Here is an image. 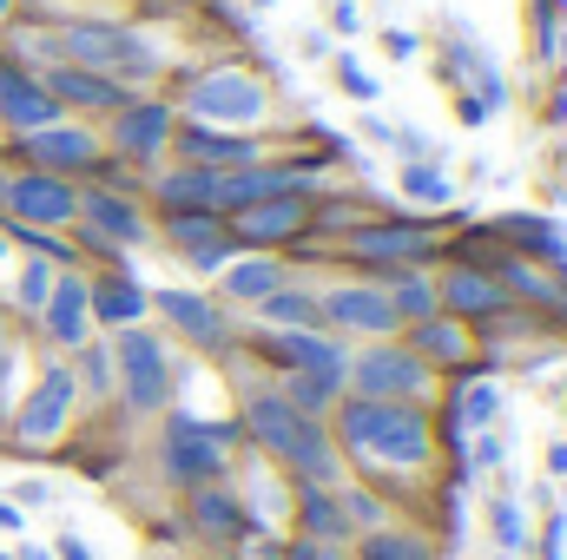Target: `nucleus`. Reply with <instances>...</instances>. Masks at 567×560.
I'll list each match as a JSON object with an SVG mask.
<instances>
[{"mask_svg": "<svg viewBox=\"0 0 567 560\" xmlns=\"http://www.w3.org/2000/svg\"><path fill=\"white\" fill-rule=\"evenodd\" d=\"M245 422H251V435H258L278 462L303 468L310 481H330V442H323V428L303 416V409H290L284 396H258V403L245 409Z\"/></svg>", "mask_w": 567, "mask_h": 560, "instance_id": "f03ea898", "label": "nucleus"}, {"mask_svg": "<svg viewBox=\"0 0 567 560\" xmlns=\"http://www.w3.org/2000/svg\"><path fill=\"white\" fill-rule=\"evenodd\" d=\"M145 310V290L126 278H106L100 290H93V323H113V330H133Z\"/></svg>", "mask_w": 567, "mask_h": 560, "instance_id": "4be33fe9", "label": "nucleus"}, {"mask_svg": "<svg viewBox=\"0 0 567 560\" xmlns=\"http://www.w3.org/2000/svg\"><path fill=\"white\" fill-rule=\"evenodd\" d=\"M158 198L172 211H205V205H218V172H205V165L172 172V178H158Z\"/></svg>", "mask_w": 567, "mask_h": 560, "instance_id": "412c9836", "label": "nucleus"}, {"mask_svg": "<svg viewBox=\"0 0 567 560\" xmlns=\"http://www.w3.org/2000/svg\"><path fill=\"white\" fill-rule=\"evenodd\" d=\"M27 145V158H40V165H53V172H86L93 158H100V145L86 126H73V120H53V126H40V133H20Z\"/></svg>", "mask_w": 567, "mask_h": 560, "instance_id": "f8f14e48", "label": "nucleus"}, {"mask_svg": "<svg viewBox=\"0 0 567 560\" xmlns=\"http://www.w3.org/2000/svg\"><path fill=\"white\" fill-rule=\"evenodd\" d=\"M495 409H502V390H495V383H475V390L462 396V428H488Z\"/></svg>", "mask_w": 567, "mask_h": 560, "instance_id": "7c9ffc66", "label": "nucleus"}, {"mask_svg": "<svg viewBox=\"0 0 567 560\" xmlns=\"http://www.w3.org/2000/svg\"><path fill=\"white\" fill-rule=\"evenodd\" d=\"M0 120H7L13 133H40V126H53V120H60V106L47 100V86H40V80H27V73H13V66H0Z\"/></svg>", "mask_w": 567, "mask_h": 560, "instance_id": "4468645a", "label": "nucleus"}, {"mask_svg": "<svg viewBox=\"0 0 567 560\" xmlns=\"http://www.w3.org/2000/svg\"><path fill=\"white\" fill-rule=\"evenodd\" d=\"M357 251H370V258H416L423 251V231H363Z\"/></svg>", "mask_w": 567, "mask_h": 560, "instance_id": "c85d7f7f", "label": "nucleus"}, {"mask_svg": "<svg viewBox=\"0 0 567 560\" xmlns=\"http://www.w3.org/2000/svg\"><path fill=\"white\" fill-rule=\"evenodd\" d=\"M0 265H7V238H0Z\"/></svg>", "mask_w": 567, "mask_h": 560, "instance_id": "a18cd8bd", "label": "nucleus"}, {"mask_svg": "<svg viewBox=\"0 0 567 560\" xmlns=\"http://www.w3.org/2000/svg\"><path fill=\"white\" fill-rule=\"evenodd\" d=\"M403 191L423 198V205H442V198H449V178H442L435 165H410V172H403Z\"/></svg>", "mask_w": 567, "mask_h": 560, "instance_id": "473e14b6", "label": "nucleus"}, {"mask_svg": "<svg viewBox=\"0 0 567 560\" xmlns=\"http://www.w3.org/2000/svg\"><path fill=\"white\" fill-rule=\"evenodd\" d=\"M350 376H357V390H363L370 403H403V396L423 390V363L403 356V350H370V356H357Z\"/></svg>", "mask_w": 567, "mask_h": 560, "instance_id": "1a4fd4ad", "label": "nucleus"}, {"mask_svg": "<svg viewBox=\"0 0 567 560\" xmlns=\"http://www.w3.org/2000/svg\"><path fill=\"white\" fill-rule=\"evenodd\" d=\"M40 86H47L53 106H86V113H120L126 106V86H113L106 73H86V66H53Z\"/></svg>", "mask_w": 567, "mask_h": 560, "instance_id": "ddd939ff", "label": "nucleus"}, {"mask_svg": "<svg viewBox=\"0 0 567 560\" xmlns=\"http://www.w3.org/2000/svg\"><path fill=\"white\" fill-rule=\"evenodd\" d=\"M278 283H284V271L271 265V258H245V265H231V271H225V290H231V297H245V303H265Z\"/></svg>", "mask_w": 567, "mask_h": 560, "instance_id": "a878e982", "label": "nucleus"}, {"mask_svg": "<svg viewBox=\"0 0 567 560\" xmlns=\"http://www.w3.org/2000/svg\"><path fill=\"white\" fill-rule=\"evenodd\" d=\"M53 278H60L53 265H27V271H20V303H27V310H47V297H53Z\"/></svg>", "mask_w": 567, "mask_h": 560, "instance_id": "72a5a7b5", "label": "nucleus"}, {"mask_svg": "<svg viewBox=\"0 0 567 560\" xmlns=\"http://www.w3.org/2000/svg\"><path fill=\"white\" fill-rule=\"evenodd\" d=\"M495 535H502V548H522V515H515L508 501L495 508Z\"/></svg>", "mask_w": 567, "mask_h": 560, "instance_id": "58836bf2", "label": "nucleus"}, {"mask_svg": "<svg viewBox=\"0 0 567 560\" xmlns=\"http://www.w3.org/2000/svg\"><path fill=\"white\" fill-rule=\"evenodd\" d=\"M158 310H165V317H172L185 336H198V343H218V336H225L218 310H212L205 297H192V290H165V297H158Z\"/></svg>", "mask_w": 567, "mask_h": 560, "instance_id": "aec40b11", "label": "nucleus"}, {"mask_svg": "<svg viewBox=\"0 0 567 560\" xmlns=\"http://www.w3.org/2000/svg\"><path fill=\"white\" fill-rule=\"evenodd\" d=\"M20 560H47V548H20Z\"/></svg>", "mask_w": 567, "mask_h": 560, "instance_id": "c03bdc74", "label": "nucleus"}, {"mask_svg": "<svg viewBox=\"0 0 567 560\" xmlns=\"http://www.w3.org/2000/svg\"><path fill=\"white\" fill-rule=\"evenodd\" d=\"M172 113L165 106H120V120H113V145L120 152H133V158H152L158 145L172 139Z\"/></svg>", "mask_w": 567, "mask_h": 560, "instance_id": "f3484780", "label": "nucleus"}, {"mask_svg": "<svg viewBox=\"0 0 567 560\" xmlns=\"http://www.w3.org/2000/svg\"><path fill=\"white\" fill-rule=\"evenodd\" d=\"M297 560H310V548H303V554H297Z\"/></svg>", "mask_w": 567, "mask_h": 560, "instance_id": "de8ad7c7", "label": "nucleus"}, {"mask_svg": "<svg viewBox=\"0 0 567 560\" xmlns=\"http://www.w3.org/2000/svg\"><path fill=\"white\" fill-rule=\"evenodd\" d=\"M284 191H303V172H265V165H245V172H218V205L225 211H245V205H265Z\"/></svg>", "mask_w": 567, "mask_h": 560, "instance_id": "dca6fc26", "label": "nucleus"}, {"mask_svg": "<svg viewBox=\"0 0 567 560\" xmlns=\"http://www.w3.org/2000/svg\"><path fill=\"white\" fill-rule=\"evenodd\" d=\"M7 370H13V336H7V317H0V383H7Z\"/></svg>", "mask_w": 567, "mask_h": 560, "instance_id": "a19ab883", "label": "nucleus"}, {"mask_svg": "<svg viewBox=\"0 0 567 560\" xmlns=\"http://www.w3.org/2000/svg\"><path fill=\"white\" fill-rule=\"evenodd\" d=\"M343 442L357 455L383 462V468H416V462H429V422L410 403H370V396H357L343 409Z\"/></svg>", "mask_w": 567, "mask_h": 560, "instance_id": "f257e3e1", "label": "nucleus"}, {"mask_svg": "<svg viewBox=\"0 0 567 560\" xmlns=\"http://www.w3.org/2000/svg\"><path fill=\"white\" fill-rule=\"evenodd\" d=\"M278 356H284V363H297L303 376H323V383H343V370H350V363H343V350H337V343H323L317 330H284Z\"/></svg>", "mask_w": 567, "mask_h": 560, "instance_id": "a211bd4d", "label": "nucleus"}, {"mask_svg": "<svg viewBox=\"0 0 567 560\" xmlns=\"http://www.w3.org/2000/svg\"><path fill=\"white\" fill-rule=\"evenodd\" d=\"M310 560H343L337 548H310Z\"/></svg>", "mask_w": 567, "mask_h": 560, "instance_id": "37998d69", "label": "nucleus"}, {"mask_svg": "<svg viewBox=\"0 0 567 560\" xmlns=\"http://www.w3.org/2000/svg\"><path fill=\"white\" fill-rule=\"evenodd\" d=\"M165 462H172L178 481L212 488V481L225 475V435H218V428H198V422H185V416H172V428H165Z\"/></svg>", "mask_w": 567, "mask_h": 560, "instance_id": "0eeeda50", "label": "nucleus"}, {"mask_svg": "<svg viewBox=\"0 0 567 560\" xmlns=\"http://www.w3.org/2000/svg\"><path fill=\"white\" fill-rule=\"evenodd\" d=\"M53 554H60V560H93V548H86L80 535H60V548H53Z\"/></svg>", "mask_w": 567, "mask_h": 560, "instance_id": "ea45409f", "label": "nucleus"}, {"mask_svg": "<svg viewBox=\"0 0 567 560\" xmlns=\"http://www.w3.org/2000/svg\"><path fill=\"white\" fill-rule=\"evenodd\" d=\"M330 396H337V383H323V376H303V370L290 376V409H323Z\"/></svg>", "mask_w": 567, "mask_h": 560, "instance_id": "f704fd0d", "label": "nucleus"}, {"mask_svg": "<svg viewBox=\"0 0 567 560\" xmlns=\"http://www.w3.org/2000/svg\"><path fill=\"white\" fill-rule=\"evenodd\" d=\"M172 238H178L198 265H218V218H212V211H178Z\"/></svg>", "mask_w": 567, "mask_h": 560, "instance_id": "bb28decb", "label": "nucleus"}, {"mask_svg": "<svg viewBox=\"0 0 567 560\" xmlns=\"http://www.w3.org/2000/svg\"><path fill=\"white\" fill-rule=\"evenodd\" d=\"M40 317H47V336H53V343H86V330H93V283L73 278V271H60Z\"/></svg>", "mask_w": 567, "mask_h": 560, "instance_id": "9b49d317", "label": "nucleus"}, {"mask_svg": "<svg viewBox=\"0 0 567 560\" xmlns=\"http://www.w3.org/2000/svg\"><path fill=\"white\" fill-rule=\"evenodd\" d=\"M363 560H429V548L416 535H390V528H383V535L363 541Z\"/></svg>", "mask_w": 567, "mask_h": 560, "instance_id": "c756f323", "label": "nucleus"}, {"mask_svg": "<svg viewBox=\"0 0 567 560\" xmlns=\"http://www.w3.org/2000/svg\"><path fill=\"white\" fill-rule=\"evenodd\" d=\"M80 211L93 218V231H100V238H120V245H133V238H140V211H133L126 198H113V191L80 198Z\"/></svg>", "mask_w": 567, "mask_h": 560, "instance_id": "5701e85b", "label": "nucleus"}, {"mask_svg": "<svg viewBox=\"0 0 567 560\" xmlns=\"http://www.w3.org/2000/svg\"><path fill=\"white\" fill-rule=\"evenodd\" d=\"M192 521H198L212 541H231V535H238V501H231L225 488H198V495H192Z\"/></svg>", "mask_w": 567, "mask_h": 560, "instance_id": "b1692460", "label": "nucleus"}, {"mask_svg": "<svg viewBox=\"0 0 567 560\" xmlns=\"http://www.w3.org/2000/svg\"><path fill=\"white\" fill-rule=\"evenodd\" d=\"M265 317H271L278 330H310L323 310H317V297H303V290H284V283H278V290L265 297Z\"/></svg>", "mask_w": 567, "mask_h": 560, "instance_id": "cd10ccee", "label": "nucleus"}, {"mask_svg": "<svg viewBox=\"0 0 567 560\" xmlns=\"http://www.w3.org/2000/svg\"><path fill=\"white\" fill-rule=\"evenodd\" d=\"M0 535H20V508L13 501H0Z\"/></svg>", "mask_w": 567, "mask_h": 560, "instance_id": "79ce46f5", "label": "nucleus"}, {"mask_svg": "<svg viewBox=\"0 0 567 560\" xmlns=\"http://www.w3.org/2000/svg\"><path fill=\"white\" fill-rule=\"evenodd\" d=\"M303 515H310V535H323V541H330V535H343V508H337L323 488H310V495H303Z\"/></svg>", "mask_w": 567, "mask_h": 560, "instance_id": "2f4dec72", "label": "nucleus"}, {"mask_svg": "<svg viewBox=\"0 0 567 560\" xmlns=\"http://www.w3.org/2000/svg\"><path fill=\"white\" fill-rule=\"evenodd\" d=\"M60 46H66V66H86V73H152V53L126 27H106V20H80V27H60Z\"/></svg>", "mask_w": 567, "mask_h": 560, "instance_id": "20e7f679", "label": "nucleus"}, {"mask_svg": "<svg viewBox=\"0 0 567 560\" xmlns=\"http://www.w3.org/2000/svg\"><path fill=\"white\" fill-rule=\"evenodd\" d=\"M442 303L449 310H495L502 303V283L482 278V271H455V278H442Z\"/></svg>", "mask_w": 567, "mask_h": 560, "instance_id": "393cba45", "label": "nucleus"}, {"mask_svg": "<svg viewBox=\"0 0 567 560\" xmlns=\"http://www.w3.org/2000/svg\"><path fill=\"white\" fill-rule=\"evenodd\" d=\"M317 310H323L337 330H363V336H383V330H396L390 290H370V283H343V290H330Z\"/></svg>", "mask_w": 567, "mask_h": 560, "instance_id": "9d476101", "label": "nucleus"}, {"mask_svg": "<svg viewBox=\"0 0 567 560\" xmlns=\"http://www.w3.org/2000/svg\"><path fill=\"white\" fill-rule=\"evenodd\" d=\"M337 73H343V86H350L357 100H370V93H377V80H370V73L357 66V60H337Z\"/></svg>", "mask_w": 567, "mask_h": 560, "instance_id": "4c0bfd02", "label": "nucleus"}, {"mask_svg": "<svg viewBox=\"0 0 567 560\" xmlns=\"http://www.w3.org/2000/svg\"><path fill=\"white\" fill-rule=\"evenodd\" d=\"M192 120L198 126H225V133H251V126H265V113H271V93L245 73V66H218V73H205L198 86H192Z\"/></svg>", "mask_w": 567, "mask_h": 560, "instance_id": "7ed1b4c3", "label": "nucleus"}, {"mask_svg": "<svg viewBox=\"0 0 567 560\" xmlns=\"http://www.w3.org/2000/svg\"><path fill=\"white\" fill-rule=\"evenodd\" d=\"M7 7H13V0H0V20H7Z\"/></svg>", "mask_w": 567, "mask_h": 560, "instance_id": "49530a36", "label": "nucleus"}, {"mask_svg": "<svg viewBox=\"0 0 567 560\" xmlns=\"http://www.w3.org/2000/svg\"><path fill=\"white\" fill-rule=\"evenodd\" d=\"M113 363H120V383H126V403L133 409H158L172 396V363H165V350H158L152 330H120Z\"/></svg>", "mask_w": 567, "mask_h": 560, "instance_id": "39448f33", "label": "nucleus"}, {"mask_svg": "<svg viewBox=\"0 0 567 560\" xmlns=\"http://www.w3.org/2000/svg\"><path fill=\"white\" fill-rule=\"evenodd\" d=\"M429 303H435V290H429L423 278L396 283V297H390V310H396V317H429Z\"/></svg>", "mask_w": 567, "mask_h": 560, "instance_id": "c9c22d12", "label": "nucleus"}, {"mask_svg": "<svg viewBox=\"0 0 567 560\" xmlns=\"http://www.w3.org/2000/svg\"><path fill=\"white\" fill-rule=\"evenodd\" d=\"M73 396H80V383H73V370H47L27 396H20V409H13V435L20 442H53L66 416H73Z\"/></svg>", "mask_w": 567, "mask_h": 560, "instance_id": "423d86ee", "label": "nucleus"}, {"mask_svg": "<svg viewBox=\"0 0 567 560\" xmlns=\"http://www.w3.org/2000/svg\"><path fill=\"white\" fill-rule=\"evenodd\" d=\"M303 225H310V205H303L297 191H284V198H265V205H245V211H231V231H238V238H258V245L290 238V231H303Z\"/></svg>", "mask_w": 567, "mask_h": 560, "instance_id": "2eb2a0df", "label": "nucleus"}, {"mask_svg": "<svg viewBox=\"0 0 567 560\" xmlns=\"http://www.w3.org/2000/svg\"><path fill=\"white\" fill-rule=\"evenodd\" d=\"M7 205H13V218H20V225H66V218L80 211L73 185H66V178H53V172H27L20 185H7Z\"/></svg>", "mask_w": 567, "mask_h": 560, "instance_id": "6e6552de", "label": "nucleus"}, {"mask_svg": "<svg viewBox=\"0 0 567 560\" xmlns=\"http://www.w3.org/2000/svg\"><path fill=\"white\" fill-rule=\"evenodd\" d=\"M178 145L205 165V172H218V165H251V145L238 139V133H212V126H172Z\"/></svg>", "mask_w": 567, "mask_h": 560, "instance_id": "6ab92c4d", "label": "nucleus"}, {"mask_svg": "<svg viewBox=\"0 0 567 560\" xmlns=\"http://www.w3.org/2000/svg\"><path fill=\"white\" fill-rule=\"evenodd\" d=\"M423 350H435V356H462L455 323H435V317H429V323H423Z\"/></svg>", "mask_w": 567, "mask_h": 560, "instance_id": "e433bc0d", "label": "nucleus"}]
</instances>
